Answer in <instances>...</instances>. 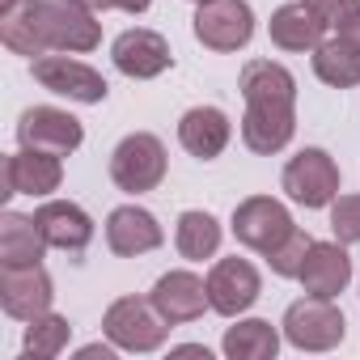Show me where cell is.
<instances>
[{"instance_id":"cell-1","label":"cell","mask_w":360,"mask_h":360,"mask_svg":"<svg viewBox=\"0 0 360 360\" xmlns=\"http://www.w3.org/2000/svg\"><path fill=\"white\" fill-rule=\"evenodd\" d=\"M0 43L30 60L47 51L85 56L102 43V22L77 0H22L13 13L0 18Z\"/></svg>"},{"instance_id":"cell-2","label":"cell","mask_w":360,"mask_h":360,"mask_svg":"<svg viewBox=\"0 0 360 360\" xmlns=\"http://www.w3.org/2000/svg\"><path fill=\"white\" fill-rule=\"evenodd\" d=\"M246 115H242V144L259 157L288 148L297 136V77L276 60H250L238 77Z\"/></svg>"},{"instance_id":"cell-3","label":"cell","mask_w":360,"mask_h":360,"mask_svg":"<svg viewBox=\"0 0 360 360\" xmlns=\"http://www.w3.org/2000/svg\"><path fill=\"white\" fill-rule=\"evenodd\" d=\"M169 318L153 305V297H119L102 314V335L119 352H157L169 339Z\"/></svg>"},{"instance_id":"cell-4","label":"cell","mask_w":360,"mask_h":360,"mask_svg":"<svg viewBox=\"0 0 360 360\" xmlns=\"http://www.w3.org/2000/svg\"><path fill=\"white\" fill-rule=\"evenodd\" d=\"M165 144L153 136V131H131L115 144L110 153V183L127 195H144V191H157L161 178H165Z\"/></svg>"},{"instance_id":"cell-5","label":"cell","mask_w":360,"mask_h":360,"mask_svg":"<svg viewBox=\"0 0 360 360\" xmlns=\"http://www.w3.org/2000/svg\"><path fill=\"white\" fill-rule=\"evenodd\" d=\"M284 339L297 347V352H330L343 343L347 335V322H343V309L330 301V297H301L284 309V322H280Z\"/></svg>"},{"instance_id":"cell-6","label":"cell","mask_w":360,"mask_h":360,"mask_svg":"<svg viewBox=\"0 0 360 360\" xmlns=\"http://www.w3.org/2000/svg\"><path fill=\"white\" fill-rule=\"evenodd\" d=\"M280 187L301 208H330L339 195V165L326 148H301L297 157H288Z\"/></svg>"},{"instance_id":"cell-7","label":"cell","mask_w":360,"mask_h":360,"mask_svg":"<svg viewBox=\"0 0 360 360\" xmlns=\"http://www.w3.org/2000/svg\"><path fill=\"white\" fill-rule=\"evenodd\" d=\"M191 30L208 51L229 56V51H242L255 39V9L246 0H204V5H195Z\"/></svg>"},{"instance_id":"cell-8","label":"cell","mask_w":360,"mask_h":360,"mask_svg":"<svg viewBox=\"0 0 360 360\" xmlns=\"http://www.w3.org/2000/svg\"><path fill=\"white\" fill-rule=\"evenodd\" d=\"M30 72H34V81H39L43 89H51V94H60V98H68V102H81V106H98V102H106V94H110L106 77H102L98 68L72 60L68 51L39 56V60L30 64Z\"/></svg>"},{"instance_id":"cell-9","label":"cell","mask_w":360,"mask_h":360,"mask_svg":"<svg viewBox=\"0 0 360 360\" xmlns=\"http://www.w3.org/2000/svg\"><path fill=\"white\" fill-rule=\"evenodd\" d=\"M292 229H297L292 212H288L280 200H271V195H250V200H242V204L233 208V238H238L246 250L263 255V259H267Z\"/></svg>"},{"instance_id":"cell-10","label":"cell","mask_w":360,"mask_h":360,"mask_svg":"<svg viewBox=\"0 0 360 360\" xmlns=\"http://www.w3.org/2000/svg\"><path fill=\"white\" fill-rule=\"evenodd\" d=\"M18 144L22 148H39V153H56L68 157L85 144V127L77 115L60 110V106H30L18 119Z\"/></svg>"},{"instance_id":"cell-11","label":"cell","mask_w":360,"mask_h":360,"mask_svg":"<svg viewBox=\"0 0 360 360\" xmlns=\"http://www.w3.org/2000/svg\"><path fill=\"white\" fill-rule=\"evenodd\" d=\"M263 297V276L250 259H217L208 271V301L221 318H242Z\"/></svg>"},{"instance_id":"cell-12","label":"cell","mask_w":360,"mask_h":360,"mask_svg":"<svg viewBox=\"0 0 360 360\" xmlns=\"http://www.w3.org/2000/svg\"><path fill=\"white\" fill-rule=\"evenodd\" d=\"M56 301V284L47 276L43 263L30 267H0V309L18 322H34L43 314H51Z\"/></svg>"},{"instance_id":"cell-13","label":"cell","mask_w":360,"mask_h":360,"mask_svg":"<svg viewBox=\"0 0 360 360\" xmlns=\"http://www.w3.org/2000/svg\"><path fill=\"white\" fill-rule=\"evenodd\" d=\"M110 60H115V68H119L123 77H131V81H153V77H161V72L174 68V51H169L165 34L144 30V26L123 30V34L110 43Z\"/></svg>"},{"instance_id":"cell-14","label":"cell","mask_w":360,"mask_h":360,"mask_svg":"<svg viewBox=\"0 0 360 360\" xmlns=\"http://www.w3.org/2000/svg\"><path fill=\"white\" fill-rule=\"evenodd\" d=\"M153 305L174 322V326H183V322H195L212 309L208 301V280L187 271V267H178V271H165L157 284H153Z\"/></svg>"},{"instance_id":"cell-15","label":"cell","mask_w":360,"mask_h":360,"mask_svg":"<svg viewBox=\"0 0 360 360\" xmlns=\"http://www.w3.org/2000/svg\"><path fill=\"white\" fill-rule=\"evenodd\" d=\"M165 242V229L157 225V217L140 204H123L106 217V246L119 259H140L148 250H157Z\"/></svg>"},{"instance_id":"cell-16","label":"cell","mask_w":360,"mask_h":360,"mask_svg":"<svg viewBox=\"0 0 360 360\" xmlns=\"http://www.w3.org/2000/svg\"><path fill=\"white\" fill-rule=\"evenodd\" d=\"M34 225L43 229V238H47L51 250L77 255V250H85L94 242V221L72 200H47V204H39L34 208Z\"/></svg>"},{"instance_id":"cell-17","label":"cell","mask_w":360,"mask_h":360,"mask_svg":"<svg viewBox=\"0 0 360 360\" xmlns=\"http://www.w3.org/2000/svg\"><path fill=\"white\" fill-rule=\"evenodd\" d=\"M64 183V157L22 148L5 161V195H51Z\"/></svg>"},{"instance_id":"cell-18","label":"cell","mask_w":360,"mask_h":360,"mask_svg":"<svg viewBox=\"0 0 360 360\" xmlns=\"http://www.w3.org/2000/svg\"><path fill=\"white\" fill-rule=\"evenodd\" d=\"M301 288L309 297H339L347 284H352V259H347V246L335 238V242H314L309 255H305V267H301Z\"/></svg>"},{"instance_id":"cell-19","label":"cell","mask_w":360,"mask_h":360,"mask_svg":"<svg viewBox=\"0 0 360 360\" xmlns=\"http://www.w3.org/2000/svg\"><path fill=\"white\" fill-rule=\"evenodd\" d=\"M233 140V123L221 106H191L183 119H178V144H183L191 157L212 161L229 148Z\"/></svg>"},{"instance_id":"cell-20","label":"cell","mask_w":360,"mask_h":360,"mask_svg":"<svg viewBox=\"0 0 360 360\" xmlns=\"http://www.w3.org/2000/svg\"><path fill=\"white\" fill-rule=\"evenodd\" d=\"M267 34H271V43H276L280 51H314L330 30H326V22L314 13L309 0H288V5H280V9L271 13Z\"/></svg>"},{"instance_id":"cell-21","label":"cell","mask_w":360,"mask_h":360,"mask_svg":"<svg viewBox=\"0 0 360 360\" xmlns=\"http://www.w3.org/2000/svg\"><path fill=\"white\" fill-rule=\"evenodd\" d=\"M314 77L330 89H356L360 85V47L352 39H343L339 30H330L314 51Z\"/></svg>"},{"instance_id":"cell-22","label":"cell","mask_w":360,"mask_h":360,"mask_svg":"<svg viewBox=\"0 0 360 360\" xmlns=\"http://www.w3.org/2000/svg\"><path fill=\"white\" fill-rule=\"evenodd\" d=\"M47 238L34 225V217L22 212H5L0 217V267H30L47 259Z\"/></svg>"},{"instance_id":"cell-23","label":"cell","mask_w":360,"mask_h":360,"mask_svg":"<svg viewBox=\"0 0 360 360\" xmlns=\"http://www.w3.org/2000/svg\"><path fill=\"white\" fill-rule=\"evenodd\" d=\"M221 238H225L221 221L212 212H204V208H187L183 217H178V225H174V246H178V255H183L187 263L212 259L221 250Z\"/></svg>"},{"instance_id":"cell-24","label":"cell","mask_w":360,"mask_h":360,"mask_svg":"<svg viewBox=\"0 0 360 360\" xmlns=\"http://www.w3.org/2000/svg\"><path fill=\"white\" fill-rule=\"evenodd\" d=\"M221 352L229 360H271L280 352V330L267 318H242L238 326L225 330Z\"/></svg>"},{"instance_id":"cell-25","label":"cell","mask_w":360,"mask_h":360,"mask_svg":"<svg viewBox=\"0 0 360 360\" xmlns=\"http://www.w3.org/2000/svg\"><path fill=\"white\" fill-rule=\"evenodd\" d=\"M68 339H72V322H68L64 314H43V318L26 322V343H22V352H26L30 360H56V356L68 347Z\"/></svg>"},{"instance_id":"cell-26","label":"cell","mask_w":360,"mask_h":360,"mask_svg":"<svg viewBox=\"0 0 360 360\" xmlns=\"http://www.w3.org/2000/svg\"><path fill=\"white\" fill-rule=\"evenodd\" d=\"M309 246H314V238H309V233H301V229H292V233H288L271 255H267V267H271L280 280H297V276H301V267H305Z\"/></svg>"},{"instance_id":"cell-27","label":"cell","mask_w":360,"mask_h":360,"mask_svg":"<svg viewBox=\"0 0 360 360\" xmlns=\"http://www.w3.org/2000/svg\"><path fill=\"white\" fill-rule=\"evenodd\" d=\"M330 233L343 246H360V195H335V204H330Z\"/></svg>"},{"instance_id":"cell-28","label":"cell","mask_w":360,"mask_h":360,"mask_svg":"<svg viewBox=\"0 0 360 360\" xmlns=\"http://www.w3.org/2000/svg\"><path fill=\"white\" fill-rule=\"evenodd\" d=\"M309 5H314V13L326 22V30H339V26L360 9V0H309Z\"/></svg>"},{"instance_id":"cell-29","label":"cell","mask_w":360,"mask_h":360,"mask_svg":"<svg viewBox=\"0 0 360 360\" xmlns=\"http://www.w3.org/2000/svg\"><path fill=\"white\" fill-rule=\"evenodd\" d=\"M77 5H85L89 13H110V9H119V13H144L153 0H77Z\"/></svg>"},{"instance_id":"cell-30","label":"cell","mask_w":360,"mask_h":360,"mask_svg":"<svg viewBox=\"0 0 360 360\" xmlns=\"http://www.w3.org/2000/svg\"><path fill=\"white\" fill-rule=\"evenodd\" d=\"M77 356H81V360H98V356H102V360H115V343H110V339H106V343H85Z\"/></svg>"},{"instance_id":"cell-31","label":"cell","mask_w":360,"mask_h":360,"mask_svg":"<svg viewBox=\"0 0 360 360\" xmlns=\"http://www.w3.org/2000/svg\"><path fill=\"white\" fill-rule=\"evenodd\" d=\"M339 34H343V39H352V43L360 47V9H356V13H352L343 26H339Z\"/></svg>"},{"instance_id":"cell-32","label":"cell","mask_w":360,"mask_h":360,"mask_svg":"<svg viewBox=\"0 0 360 360\" xmlns=\"http://www.w3.org/2000/svg\"><path fill=\"white\" fill-rule=\"evenodd\" d=\"M174 356H204V360H208L212 352H208L204 343H183V347H174Z\"/></svg>"},{"instance_id":"cell-33","label":"cell","mask_w":360,"mask_h":360,"mask_svg":"<svg viewBox=\"0 0 360 360\" xmlns=\"http://www.w3.org/2000/svg\"><path fill=\"white\" fill-rule=\"evenodd\" d=\"M18 5H22V0H0V18H5V13H13Z\"/></svg>"},{"instance_id":"cell-34","label":"cell","mask_w":360,"mask_h":360,"mask_svg":"<svg viewBox=\"0 0 360 360\" xmlns=\"http://www.w3.org/2000/svg\"><path fill=\"white\" fill-rule=\"evenodd\" d=\"M195 5H204V0H195Z\"/></svg>"}]
</instances>
